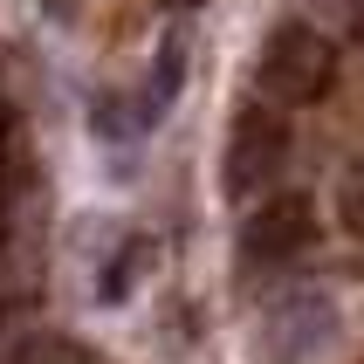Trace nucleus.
Returning <instances> with one entry per match:
<instances>
[{
	"mask_svg": "<svg viewBox=\"0 0 364 364\" xmlns=\"http://www.w3.org/2000/svg\"><path fill=\"white\" fill-rule=\"evenodd\" d=\"M90 124H97L103 144H138L151 117H144V97H117V90H103L97 110H90Z\"/></svg>",
	"mask_w": 364,
	"mask_h": 364,
	"instance_id": "nucleus-6",
	"label": "nucleus"
},
{
	"mask_svg": "<svg viewBox=\"0 0 364 364\" xmlns=\"http://www.w3.org/2000/svg\"><path fill=\"white\" fill-rule=\"evenodd\" d=\"M82 0H48V14H76Z\"/></svg>",
	"mask_w": 364,
	"mask_h": 364,
	"instance_id": "nucleus-10",
	"label": "nucleus"
},
{
	"mask_svg": "<svg viewBox=\"0 0 364 364\" xmlns=\"http://www.w3.org/2000/svg\"><path fill=\"white\" fill-rule=\"evenodd\" d=\"M165 7H179V14H186V7H200V0H165Z\"/></svg>",
	"mask_w": 364,
	"mask_h": 364,
	"instance_id": "nucleus-11",
	"label": "nucleus"
},
{
	"mask_svg": "<svg viewBox=\"0 0 364 364\" xmlns=\"http://www.w3.org/2000/svg\"><path fill=\"white\" fill-rule=\"evenodd\" d=\"M316 241V206L303 193H275L241 220V262L247 268H289Z\"/></svg>",
	"mask_w": 364,
	"mask_h": 364,
	"instance_id": "nucleus-3",
	"label": "nucleus"
},
{
	"mask_svg": "<svg viewBox=\"0 0 364 364\" xmlns=\"http://www.w3.org/2000/svg\"><path fill=\"white\" fill-rule=\"evenodd\" d=\"M337 220H344V234L364 241V159L337 172Z\"/></svg>",
	"mask_w": 364,
	"mask_h": 364,
	"instance_id": "nucleus-9",
	"label": "nucleus"
},
{
	"mask_svg": "<svg viewBox=\"0 0 364 364\" xmlns=\"http://www.w3.org/2000/svg\"><path fill=\"white\" fill-rule=\"evenodd\" d=\"M144 262H151V241H144V234L117 241V247H110V262H103V275H97V296H103V303H124V296L138 289Z\"/></svg>",
	"mask_w": 364,
	"mask_h": 364,
	"instance_id": "nucleus-7",
	"label": "nucleus"
},
{
	"mask_svg": "<svg viewBox=\"0 0 364 364\" xmlns=\"http://www.w3.org/2000/svg\"><path fill=\"white\" fill-rule=\"evenodd\" d=\"M7 364H90V350L69 344V337H21L7 350Z\"/></svg>",
	"mask_w": 364,
	"mask_h": 364,
	"instance_id": "nucleus-8",
	"label": "nucleus"
},
{
	"mask_svg": "<svg viewBox=\"0 0 364 364\" xmlns=\"http://www.w3.org/2000/svg\"><path fill=\"white\" fill-rule=\"evenodd\" d=\"M330 337H337V309H330V296H282V303L262 316V364H316L330 350Z\"/></svg>",
	"mask_w": 364,
	"mask_h": 364,
	"instance_id": "nucleus-4",
	"label": "nucleus"
},
{
	"mask_svg": "<svg viewBox=\"0 0 364 364\" xmlns=\"http://www.w3.org/2000/svg\"><path fill=\"white\" fill-rule=\"evenodd\" d=\"M179 90H186V41L179 35H165L159 41V55H151V82H144V117L159 124L172 103H179Z\"/></svg>",
	"mask_w": 364,
	"mask_h": 364,
	"instance_id": "nucleus-5",
	"label": "nucleus"
},
{
	"mask_svg": "<svg viewBox=\"0 0 364 364\" xmlns=\"http://www.w3.org/2000/svg\"><path fill=\"white\" fill-rule=\"evenodd\" d=\"M289 151H296V138H289V117L275 110V103H247L241 117H234V131H227L220 186L234 193V200H255L262 186H275V179L289 172Z\"/></svg>",
	"mask_w": 364,
	"mask_h": 364,
	"instance_id": "nucleus-2",
	"label": "nucleus"
},
{
	"mask_svg": "<svg viewBox=\"0 0 364 364\" xmlns=\"http://www.w3.org/2000/svg\"><path fill=\"white\" fill-rule=\"evenodd\" d=\"M337 76V41L309 21H275L262 41V62H255V82H262V103H289L303 110L316 103Z\"/></svg>",
	"mask_w": 364,
	"mask_h": 364,
	"instance_id": "nucleus-1",
	"label": "nucleus"
}]
</instances>
